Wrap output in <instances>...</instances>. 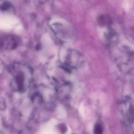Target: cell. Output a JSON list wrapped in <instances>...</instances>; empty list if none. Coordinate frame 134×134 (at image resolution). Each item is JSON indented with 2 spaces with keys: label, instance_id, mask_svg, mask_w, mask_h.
I'll return each mask as SVG.
<instances>
[{
  "label": "cell",
  "instance_id": "cell-1",
  "mask_svg": "<svg viewBox=\"0 0 134 134\" xmlns=\"http://www.w3.org/2000/svg\"><path fill=\"white\" fill-rule=\"evenodd\" d=\"M0 27L4 29H9L11 28L10 24L3 20H0Z\"/></svg>",
  "mask_w": 134,
  "mask_h": 134
},
{
  "label": "cell",
  "instance_id": "cell-2",
  "mask_svg": "<svg viewBox=\"0 0 134 134\" xmlns=\"http://www.w3.org/2000/svg\"><path fill=\"white\" fill-rule=\"evenodd\" d=\"M6 21L10 25L16 24L18 22V21L17 19L13 17H7L6 19Z\"/></svg>",
  "mask_w": 134,
  "mask_h": 134
},
{
  "label": "cell",
  "instance_id": "cell-3",
  "mask_svg": "<svg viewBox=\"0 0 134 134\" xmlns=\"http://www.w3.org/2000/svg\"><path fill=\"white\" fill-rule=\"evenodd\" d=\"M95 134H102L103 133V128L102 126L100 124H97L95 126L94 130Z\"/></svg>",
  "mask_w": 134,
  "mask_h": 134
},
{
  "label": "cell",
  "instance_id": "cell-4",
  "mask_svg": "<svg viewBox=\"0 0 134 134\" xmlns=\"http://www.w3.org/2000/svg\"><path fill=\"white\" fill-rule=\"evenodd\" d=\"M21 28H22V27L20 26H18L17 27V30H21Z\"/></svg>",
  "mask_w": 134,
  "mask_h": 134
},
{
  "label": "cell",
  "instance_id": "cell-5",
  "mask_svg": "<svg viewBox=\"0 0 134 134\" xmlns=\"http://www.w3.org/2000/svg\"><path fill=\"white\" fill-rule=\"evenodd\" d=\"M1 69H0V73H1Z\"/></svg>",
  "mask_w": 134,
  "mask_h": 134
}]
</instances>
